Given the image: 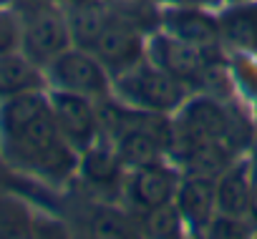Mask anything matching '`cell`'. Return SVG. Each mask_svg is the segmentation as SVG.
<instances>
[{"label": "cell", "instance_id": "cell-20", "mask_svg": "<svg viewBox=\"0 0 257 239\" xmlns=\"http://www.w3.org/2000/svg\"><path fill=\"white\" fill-rule=\"evenodd\" d=\"M167 6H194V8H209V6H217L219 0H162Z\"/></svg>", "mask_w": 257, "mask_h": 239}, {"label": "cell", "instance_id": "cell-14", "mask_svg": "<svg viewBox=\"0 0 257 239\" xmlns=\"http://www.w3.org/2000/svg\"><path fill=\"white\" fill-rule=\"evenodd\" d=\"M66 21H68L73 46L93 51L98 36L111 21V13L101 0H71L66 6Z\"/></svg>", "mask_w": 257, "mask_h": 239}, {"label": "cell", "instance_id": "cell-9", "mask_svg": "<svg viewBox=\"0 0 257 239\" xmlns=\"http://www.w3.org/2000/svg\"><path fill=\"white\" fill-rule=\"evenodd\" d=\"M162 28L164 33L202 46V48H219V18L209 16L207 8L194 6H167L162 11Z\"/></svg>", "mask_w": 257, "mask_h": 239}, {"label": "cell", "instance_id": "cell-8", "mask_svg": "<svg viewBox=\"0 0 257 239\" xmlns=\"http://www.w3.org/2000/svg\"><path fill=\"white\" fill-rule=\"evenodd\" d=\"M179 171L164 161L149 164V166H139L132 169L126 181V196L142 214L149 209H157L162 204L174 201L177 189H179Z\"/></svg>", "mask_w": 257, "mask_h": 239}, {"label": "cell", "instance_id": "cell-11", "mask_svg": "<svg viewBox=\"0 0 257 239\" xmlns=\"http://www.w3.org/2000/svg\"><path fill=\"white\" fill-rule=\"evenodd\" d=\"M217 209L227 216H249L252 196V166L244 161H232L217 179Z\"/></svg>", "mask_w": 257, "mask_h": 239}, {"label": "cell", "instance_id": "cell-10", "mask_svg": "<svg viewBox=\"0 0 257 239\" xmlns=\"http://www.w3.org/2000/svg\"><path fill=\"white\" fill-rule=\"evenodd\" d=\"M174 204L182 211V219L194 231H207L212 219L219 214L217 209V186L214 176H199V174H184L179 181Z\"/></svg>", "mask_w": 257, "mask_h": 239}, {"label": "cell", "instance_id": "cell-13", "mask_svg": "<svg viewBox=\"0 0 257 239\" xmlns=\"http://www.w3.org/2000/svg\"><path fill=\"white\" fill-rule=\"evenodd\" d=\"M123 169H126L123 159L118 156L116 146L106 139L78 154V174L83 176V181H88L96 189L116 186L123 176Z\"/></svg>", "mask_w": 257, "mask_h": 239}, {"label": "cell", "instance_id": "cell-5", "mask_svg": "<svg viewBox=\"0 0 257 239\" xmlns=\"http://www.w3.org/2000/svg\"><path fill=\"white\" fill-rule=\"evenodd\" d=\"M147 56L152 63L164 68L169 76L182 81L184 86H202L214 63H219L217 48H202L187 41H179L169 33H154L147 43Z\"/></svg>", "mask_w": 257, "mask_h": 239}, {"label": "cell", "instance_id": "cell-17", "mask_svg": "<svg viewBox=\"0 0 257 239\" xmlns=\"http://www.w3.org/2000/svg\"><path fill=\"white\" fill-rule=\"evenodd\" d=\"M33 226L31 211L23 206V201L0 196V236H28Z\"/></svg>", "mask_w": 257, "mask_h": 239}, {"label": "cell", "instance_id": "cell-19", "mask_svg": "<svg viewBox=\"0 0 257 239\" xmlns=\"http://www.w3.org/2000/svg\"><path fill=\"white\" fill-rule=\"evenodd\" d=\"M18 43H21V33H18V18L13 8L0 11V53L18 51Z\"/></svg>", "mask_w": 257, "mask_h": 239}, {"label": "cell", "instance_id": "cell-2", "mask_svg": "<svg viewBox=\"0 0 257 239\" xmlns=\"http://www.w3.org/2000/svg\"><path fill=\"white\" fill-rule=\"evenodd\" d=\"M13 13L18 18L23 51L36 66L46 68L56 56L73 46L66 11L58 8V0H16Z\"/></svg>", "mask_w": 257, "mask_h": 239}, {"label": "cell", "instance_id": "cell-12", "mask_svg": "<svg viewBox=\"0 0 257 239\" xmlns=\"http://www.w3.org/2000/svg\"><path fill=\"white\" fill-rule=\"evenodd\" d=\"M46 86L43 68L36 66L23 51L0 53V101L28 91H41Z\"/></svg>", "mask_w": 257, "mask_h": 239}, {"label": "cell", "instance_id": "cell-1", "mask_svg": "<svg viewBox=\"0 0 257 239\" xmlns=\"http://www.w3.org/2000/svg\"><path fill=\"white\" fill-rule=\"evenodd\" d=\"M0 159L48 184L78 171V151L63 139L46 88L0 101Z\"/></svg>", "mask_w": 257, "mask_h": 239}, {"label": "cell", "instance_id": "cell-22", "mask_svg": "<svg viewBox=\"0 0 257 239\" xmlns=\"http://www.w3.org/2000/svg\"><path fill=\"white\" fill-rule=\"evenodd\" d=\"M13 3H16V0H0V11H8V8H13Z\"/></svg>", "mask_w": 257, "mask_h": 239}, {"label": "cell", "instance_id": "cell-3", "mask_svg": "<svg viewBox=\"0 0 257 239\" xmlns=\"http://www.w3.org/2000/svg\"><path fill=\"white\" fill-rule=\"evenodd\" d=\"M113 96L142 111L152 113H174L187 101V86L169 76L152 61H139L128 71L113 76Z\"/></svg>", "mask_w": 257, "mask_h": 239}, {"label": "cell", "instance_id": "cell-16", "mask_svg": "<svg viewBox=\"0 0 257 239\" xmlns=\"http://www.w3.org/2000/svg\"><path fill=\"white\" fill-rule=\"evenodd\" d=\"M142 224H144V229H147L149 236H159V239L179 236L182 229L187 226L184 219H182V211H179V206L174 201L144 211V221Z\"/></svg>", "mask_w": 257, "mask_h": 239}, {"label": "cell", "instance_id": "cell-15", "mask_svg": "<svg viewBox=\"0 0 257 239\" xmlns=\"http://www.w3.org/2000/svg\"><path fill=\"white\" fill-rule=\"evenodd\" d=\"M219 36L237 51L257 53V3L237 0L219 16Z\"/></svg>", "mask_w": 257, "mask_h": 239}, {"label": "cell", "instance_id": "cell-7", "mask_svg": "<svg viewBox=\"0 0 257 239\" xmlns=\"http://www.w3.org/2000/svg\"><path fill=\"white\" fill-rule=\"evenodd\" d=\"M93 53L98 56V61L106 66V71L113 78V76L128 71L132 66H137L139 61H144L147 46H144L139 28L132 21L111 16V21L106 23L103 33L98 36V41L93 46Z\"/></svg>", "mask_w": 257, "mask_h": 239}, {"label": "cell", "instance_id": "cell-6", "mask_svg": "<svg viewBox=\"0 0 257 239\" xmlns=\"http://www.w3.org/2000/svg\"><path fill=\"white\" fill-rule=\"evenodd\" d=\"M51 108L56 116V124L63 134V139L81 154L98 144L103 139L101 134V116H98V101L81 96V93H68V91H48Z\"/></svg>", "mask_w": 257, "mask_h": 239}, {"label": "cell", "instance_id": "cell-18", "mask_svg": "<svg viewBox=\"0 0 257 239\" xmlns=\"http://www.w3.org/2000/svg\"><path fill=\"white\" fill-rule=\"evenodd\" d=\"M88 224L93 226L96 234H103V236H121V234H126V226H128L126 219L121 216V211H113V209H108V206L96 209V211L91 214Z\"/></svg>", "mask_w": 257, "mask_h": 239}, {"label": "cell", "instance_id": "cell-4", "mask_svg": "<svg viewBox=\"0 0 257 239\" xmlns=\"http://www.w3.org/2000/svg\"><path fill=\"white\" fill-rule=\"evenodd\" d=\"M46 83L56 91L81 93L93 101L113 96V78L106 71V66L98 61L93 51L71 46L61 56H56L46 68Z\"/></svg>", "mask_w": 257, "mask_h": 239}, {"label": "cell", "instance_id": "cell-21", "mask_svg": "<svg viewBox=\"0 0 257 239\" xmlns=\"http://www.w3.org/2000/svg\"><path fill=\"white\" fill-rule=\"evenodd\" d=\"M249 219L257 224V169H252V196H249Z\"/></svg>", "mask_w": 257, "mask_h": 239}]
</instances>
